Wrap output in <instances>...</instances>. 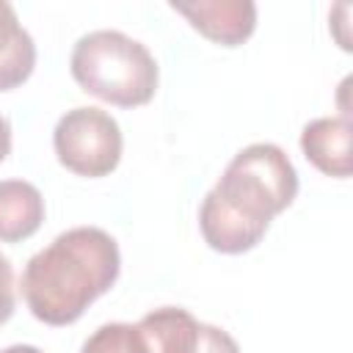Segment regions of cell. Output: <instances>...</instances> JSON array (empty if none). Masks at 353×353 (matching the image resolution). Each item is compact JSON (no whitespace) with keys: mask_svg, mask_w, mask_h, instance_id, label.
I'll return each instance as SVG.
<instances>
[{"mask_svg":"<svg viewBox=\"0 0 353 353\" xmlns=\"http://www.w3.org/2000/svg\"><path fill=\"white\" fill-rule=\"evenodd\" d=\"M80 353H146L132 323H105L80 347Z\"/></svg>","mask_w":353,"mask_h":353,"instance_id":"11","label":"cell"},{"mask_svg":"<svg viewBox=\"0 0 353 353\" xmlns=\"http://www.w3.org/2000/svg\"><path fill=\"white\" fill-rule=\"evenodd\" d=\"M212 190L245 215L270 226V221L295 201L298 171L281 146L259 141L243 146L229 160Z\"/></svg>","mask_w":353,"mask_h":353,"instance_id":"3","label":"cell"},{"mask_svg":"<svg viewBox=\"0 0 353 353\" xmlns=\"http://www.w3.org/2000/svg\"><path fill=\"white\" fill-rule=\"evenodd\" d=\"M193 353H240V345L229 331H223L212 323H201L199 325V345Z\"/></svg>","mask_w":353,"mask_h":353,"instance_id":"12","label":"cell"},{"mask_svg":"<svg viewBox=\"0 0 353 353\" xmlns=\"http://www.w3.org/2000/svg\"><path fill=\"white\" fill-rule=\"evenodd\" d=\"M69 72L85 94L116 108L149 105L160 83V66L149 47L110 28L83 33L74 41Z\"/></svg>","mask_w":353,"mask_h":353,"instance_id":"2","label":"cell"},{"mask_svg":"<svg viewBox=\"0 0 353 353\" xmlns=\"http://www.w3.org/2000/svg\"><path fill=\"white\" fill-rule=\"evenodd\" d=\"M199 320L182 306H160L135 325L146 353H193L199 345Z\"/></svg>","mask_w":353,"mask_h":353,"instance_id":"9","label":"cell"},{"mask_svg":"<svg viewBox=\"0 0 353 353\" xmlns=\"http://www.w3.org/2000/svg\"><path fill=\"white\" fill-rule=\"evenodd\" d=\"M11 152V121L0 113V163L8 157Z\"/></svg>","mask_w":353,"mask_h":353,"instance_id":"14","label":"cell"},{"mask_svg":"<svg viewBox=\"0 0 353 353\" xmlns=\"http://www.w3.org/2000/svg\"><path fill=\"white\" fill-rule=\"evenodd\" d=\"M199 229L204 243L218 254H245L256 248L268 232V223L245 215L240 207L210 190L199 207Z\"/></svg>","mask_w":353,"mask_h":353,"instance_id":"6","label":"cell"},{"mask_svg":"<svg viewBox=\"0 0 353 353\" xmlns=\"http://www.w3.org/2000/svg\"><path fill=\"white\" fill-rule=\"evenodd\" d=\"M353 124L347 116H320L301 130L303 157L325 176L347 179L353 171Z\"/></svg>","mask_w":353,"mask_h":353,"instance_id":"7","label":"cell"},{"mask_svg":"<svg viewBox=\"0 0 353 353\" xmlns=\"http://www.w3.org/2000/svg\"><path fill=\"white\" fill-rule=\"evenodd\" d=\"M121 273L119 243L99 226H72L22 270V298L44 325H72Z\"/></svg>","mask_w":353,"mask_h":353,"instance_id":"1","label":"cell"},{"mask_svg":"<svg viewBox=\"0 0 353 353\" xmlns=\"http://www.w3.org/2000/svg\"><path fill=\"white\" fill-rule=\"evenodd\" d=\"M171 11L185 17L193 30L221 47H240L256 30V6L251 0H193L171 3Z\"/></svg>","mask_w":353,"mask_h":353,"instance_id":"5","label":"cell"},{"mask_svg":"<svg viewBox=\"0 0 353 353\" xmlns=\"http://www.w3.org/2000/svg\"><path fill=\"white\" fill-rule=\"evenodd\" d=\"M17 306V287H14V268L8 256L0 254V325L11 320Z\"/></svg>","mask_w":353,"mask_h":353,"instance_id":"13","label":"cell"},{"mask_svg":"<svg viewBox=\"0 0 353 353\" xmlns=\"http://www.w3.org/2000/svg\"><path fill=\"white\" fill-rule=\"evenodd\" d=\"M36 69V41L11 3L0 0V91L19 88Z\"/></svg>","mask_w":353,"mask_h":353,"instance_id":"10","label":"cell"},{"mask_svg":"<svg viewBox=\"0 0 353 353\" xmlns=\"http://www.w3.org/2000/svg\"><path fill=\"white\" fill-rule=\"evenodd\" d=\"M52 149L58 163L85 179H99L116 171L124 149L119 121L94 105L66 110L52 130Z\"/></svg>","mask_w":353,"mask_h":353,"instance_id":"4","label":"cell"},{"mask_svg":"<svg viewBox=\"0 0 353 353\" xmlns=\"http://www.w3.org/2000/svg\"><path fill=\"white\" fill-rule=\"evenodd\" d=\"M0 353H44V350L36 347V345H8V347H3Z\"/></svg>","mask_w":353,"mask_h":353,"instance_id":"15","label":"cell"},{"mask_svg":"<svg viewBox=\"0 0 353 353\" xmlns=\"http://www.w3.org/2000/svg\"><path fill=\"white\" fill-rule=\"evenodd\" d=\"M44 223V196L28 179H0V243H22Z\"/></svg>","mask_w":353,"mask_h":353,"instance_id":"8","label":"cell"}]
</instances>
